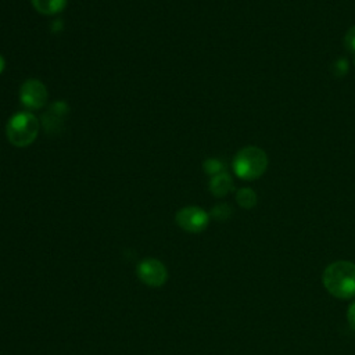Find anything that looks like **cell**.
I'll use <instances>...</instances> for the list:
<instances>
[{"instance_id": "6da1fadb", "label": "cell", "mask_w": 355, "mask_h": 355, "mask_svg": "<svg viewBox=\"0 0 355 355\" xmlns=\"http://www.w3.org/2000/svg\"><path fill=\"white\" fill-rule=\"evenodd\" d=\"M323 286L336 299L350 300L355 297V264L336 261L323 271Z\"/></svg>"}, {"instance_id": "7a4b0ae2", "label": "cell", "mask_w": 355, "mask_h": 355, "mask_svg": "<svg viewBox=\"0 0 355 355\" xmlns=\"http://www.w3.org/2000/svg\"><path fill=\"white\" fill-rule=\"evenodd\" d=\"M41 124L32 113L14 114L6 126V135L10 144L16 148H27L32 145L39 135Z\"/></svg>"}, {"instance_id": "3957f363", "label": "cell", "mask_w": 355, "mask_h": 355, "mask_svg": "<svg viewBox=\"0 0 355 355\" xmlns=\"http://www.w3.org/2000/svg\"><path fill=\"white\" fill-rule=\"evenodd\" d=\"M268 167L266 153L255 146L242 149L233 160L235 174L244 181L258 179Z\"/></svg>"}, {"instance_id": "277c9868", "label": "cell", "mask_w": 355, "mask_h": 355, "mask_svg": "<svg viewBox=\"0 0 355 355\" xmlns=\"http://www.w3.org/2000/svg\"><path fill=\"white\" fill-rule=\"evenodd\" d=\"M136 273L140 282H144L150 288H161L168 280L167 266L156 258H146L140 261L136 268Z\"/></svg>"}, {"instance_id": "5b68a950", "label": "cell", "mask_w": 355, "mask_h": 355, "mask_svg": "<svg viewBox=\"0 0 355 355\" xmlns=\"http://www.w3.org/2000/svg\"><path fill=\"white\" fill-rule=\"evenodd\" d=\"M175 221L179 228L189 233H200L205 231L209 222V214L205 212L203 208L190 205L179 209L176 212Z\"/></svg>"}, {"instance_id": "8992f818", "label": "cell", "mask_w": 355, "mask_h": 355, "mask_svg": "<svg viewBox=\"0 0 355 355\" xmlns=\"http://www.w3.org/2000/svg\"><path fill=\"white\" fill-rule=\"evenodd\" d=\"M47 89L39 80H27L20 89V100L28 110L43 108L47 103Z\"/></svg>"}, {"instance_id": "52a82bcc", "label": "cell", "mask_w": 355, "mask_h": 355, "mask_svg": "<svg viewBox=\"0 0 355 355\" xmlns=\"http://www.w3.org/2000/svg\"><path fill=\"white\" fill-rule=\"evenodd\" d=\"M68 113V107L65 103H61V102H57L54 104H51V107L49 108V111L43 115V124H45V128L47 129V132L53 130V129H57V128H61L62 125V119L65 118Z\"/></svg>"}, {"instance_id": "ba28073f", "label": "cell", "mask_w": 355, "mask_h": 355, "mask_svg": "<svg viewBox=\"0 0 355 355\" xmlns=\"http://www.w3.org/2000/svg\"><path fill=\"white\" fill-rule=\"evenodd\" d=\"M233 190V181L228 172H221L209 181V192L216 197H225Z\"/></svg>"}, {"instance_id": "9c48e42d", "label": "cell", "mask_w": 355, "mask_h": 355, "mask_svg": "<svg viewBox=\"0 0 355 355\" xmlns=\"http://www.w3.org/2000/svg\"><path fill=\"white\" fill-rule=\"evenodd\" d=\"M32 6L43 16H56L65 9L67 0H32Z\"/></svg>"}, {"instance_id": "30bf717a", "label": "cell", "mask_w": 355, "mask_h": 355, "mask_svg": "<svg viewBox=\"0 0 355 355\" xmlns=\"http://www.w3.org/2000/svg\"><path fill=\"white\" fill-rule=\"evenodd\" d=\"M236 201L242 208L250 209L257 204V194L250 187H243L236 193Z\"/></svg>"}, {"instance_id": "8fae6325", "label": "cell", "mask_w": 355, "mask_h": 355, "mask_svg": "<svg viewBox=\"0 0 355 355\" xmlns=\"http://www.w3.org/2000/svg\"><path fill=\"white\" fill-rule=\"evenodd\" d=\"M232 212H233V209L231 208V205L227 203H222V204H217L214 208L211 209L209 217L220 222H224L232 217Z\"/></svg>"}, {"instance_id": "7c38bea8", "label": "cell", "mask_w": 355, "mask_h": 355, "mask_svg": "<svg viewBox=\"0 0 355 355\" xmlns=\"http://www.w3.org/2000/svg\"><path fill=\"white\" fill-rule=\"evenodd\" d=\"M203 168H204L205 174L211 175V176H216V175L221 174V172H225L224 171V168H225L224 163L217 160V159H208V160H205L204 164H203Z\"/></svg>"}, {"instance_id": "4fadbf2b", "label": "cell", "mask_w": 355, "mask_h": 355, "mask_svg": "<svg viewBox=\"0 0 355 355\" xmlns=\"http://www.w3.org/2000/svg\"><path fill=\"white\" fill-rule=\"evenodd\" d=\"M332 71H333V76L334 77H344L348 73V62H347V60L345 58L336 60L333 62Z\"/></svg>"}, {"instance_id": "5bb4252c", "label": "cell", "mask_w": 355, "mask_h": 355, "mask_svg": "<svg viewBox=\"0 0 355 355\" xmlns=\"http://www.w3.org/2000/svg\"><path fill=\"white\" fill-rule=\"evenodd\" d=\"M344 46L347 47L348 51H351V53L355 54V25L351 27V28L347 31V34H345V36H344Z\"/></svg>"}, {"instance_id": "9a60e30c", "label": "cell", "mask_w": 355, "mask_h": 355, "mask_svg": "<svg viewBox=\"0 0 355 355\" xmlns=\"http://www.w3.org/2000/svg\"><path fill=\"white\" fill-rule=\"evenodd\" d=\"M347 319H348V323H350L351 329L355 332V301H354V303L350 306V308H348Z\"/></svg>"}, {"instance_id": "2e32d148", "label": "cell", "mask_w": 355, "mask_h": 355, "mask_svg": "<svg viewBox=\"0 0 355 355\" xmlns=\"http://www.w3.org/2000/svg\"><path fill=\"white\" fill-rule=\"evenodd\" d=\"M5 67H6V61H5V58L0 56V74L3 73V69H5Z\"/></svg>"}]
</instances>
